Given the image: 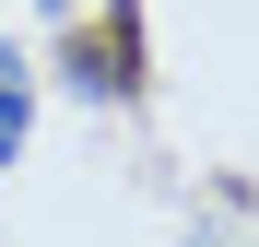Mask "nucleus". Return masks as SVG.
<instances>
[{"label": "nucleus", "mask_w": 259, "mask_h": 247, "mask_svg": "<svg viewBox=\"0 0 259 247\" xmlns=\"http://www.w3.org/2000/svg\"><path fill=\"white\" fill-rule=\"evenodd\" d=\"M24 130H35V82H24V59L0 47V165L24 153Z\"/></svg>", "instance_id": "nucleus-1"}, {"label": "nucleus", "mask_w": 259, "mask_h": 247, "mask_svg": "<svg viewBox=\"0 0 259 247\" xmlns=\"http://www.w3.org/2000/svg\"><path fill=\"white\" fill-rule=\"evenodd\" d=\"M212 247H247V235H212Z\"/></svg>", "instance_id": "nucleus-2"}]
</instances>
